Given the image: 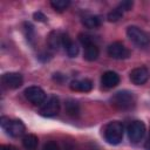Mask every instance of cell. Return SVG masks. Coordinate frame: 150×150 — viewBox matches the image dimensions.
<instances>
[{
  "mask_svg": "<svg viewBox=\"0 0 150 150\" xmlns=\"http://www.w3.org/2000/svg\"><path fill=\"white\" fill-rule=\"evenodd\" d=\"M110 102H111L112 107H115L118 110H130L135 107L136 98H135V95L132 91L120 90L111 96Z\"/></svg>",
  "mask_w": 150,
  "mask_h": 150,
  "instance_id": "cell-1",
  "label": "cell"
},
{
  "mask_svg": "<svg viewBox=\"0 0 150 150\" xmlns=\"http://www.w3.org/2000/svg\"><path fill=\"white\" fill-rule=\"evenodd\" d=\"M123 134H124V127L118 121L109 122L103 130L104 139L111 145H116V144L121 143V141L123 138Z\"/></svg>",
  "mask_w": 150,
  "mask_h": 150,
  "instance_id": "cell-2",
  "label": "cell"
},
{
  "mask_svg": "<svg viewBox=\"0 0 150 150\" xmlns=\"http://www.w3.org/2000/svg\"><path fill=\"white\" fill-rule=\"evenodd\" d=\"M0 125L11 137H20L25 134V124L20 120H9L6 116L0 117Z\"/></svg>",
  "mask_w": 150,
  "mask_h": 150,
  "instance_id": "cell-3",
  "label": "cell"
},
{
  "mask_svg": "<svg viewBox=\"0 0 150 150\" xmlns=\"http://www.w3.org/2000/svg\"><path fill=\"white\" fill-rule=\"evenodd\" d=\"M127 35L129 40L139 48H144L150 45V35L137 26H129L127 28Z\"/></svg>",
  "mask_w": 150,
  "mask_h": 150,
  "instance_id": "cell-4",
  "label": "cell"
},
{
  "mask_svg": "<svg viewBox=\"0 0 150 150\" xmlns=\"http://www.w3.org/2000/svg\"><path fill=\"white\" fill-rule=\"evenodd\" d=\"M128 132V137L130 139L131 143H138L143 139L144 135H145V124L142 121H132L127 129Z\"/></svg>",
  "mask_w": 150,
  "mask_h": 150,
  "instance_id": "cell-5",
  "label": "cell"
},
{
  "mask_svg": "<svg viewBox=\"0 0 150 150\" xmlns=\"http://www.w3.org/2000/svg\"><path fill=\"white\" fill-rule=\"evenodd\" d=\"M23 94H25L26 98L35 105H42L46 102V93L42 88H40L38 86H30V87L26 88Z\"/></svg>",
  "mask_w": 150,
  "mask_h": 150,
  "instance_id": "cell-6",
  "label": "cell"
},
{
  "mask_svg": "<svg viewBox=\"0 0 150 150\" xmlns=\"http://www.w3.org/2000/svg\"><path fill=\"white\" fill-rule=\"evenodd\" d=\"M107 53L110 57L116 59V60H124V59H128L130 56L129 49L120 41L110 43L107 48Z\"/></svg>",
  "mask_w": 150,
  "mask_h": 150,
  "instance_id": "cell-7",
  "label": "cell"
},
{
  "mask_svg": "<svg viewBox=\"0 0 150 150\" xmlns=\"http://www.w3.org/2000/svg\"><path fill=\"white\" fill-rule=\"evenodd\" d=\"M60 111V101L56 96H50L40 108V115L45 117L56 116Z\"/></svg>",
  "mask_w": 150,
  "mask_h": 150,
  "instance_id": "cell-8",
  "label": "cell"
},
{
  "mask_svg": "<svg viewBox=\"0 0 150 150\" xmlns=\"http://www.w3.org/2000/svg\"><path fill=\"white\" fill-rule=\"evenodd\" d=\"M1 82L8 89H16L21 87L23 77L20 73H6L1 76Z\"/></svg>",
  "mask_w": 150,
  "mask_h": 150,
  "instance_id": "cell-9",
  "label": "cell"
},
{
  "mask_svg": "<svg viewBox=\"0 0 150 150\" xmlns=\"http://www.w3.org/2000/svg\"><path fill=\"white\" fill-rule=\"evenodd\" d=\"M150 77V73L145 67H138L130 71V81L136 86L144 84Z\"/></svg>",
  "mask_w": 150,
  "mask_h": 150,
  "instance_id": "cell-10",
  "label": "cell"
},
{
  "mask_svg": "<svg viewBox=\"0 0 150 150\" xmlns=\"http://www.w3.org/2000/svg\"><path fill=\"white\" fill-rule=\"evenodd\" d=\"M101 83L104 88H114L116 87L118 83H120V75L116 73V71H112V70H108L105 73L102 74L101 76Z\"/></svg>",
  "mask_w": 150,
  "mask_h": 150,
  "instance_id": "cell-11",
  "label": "cell"
},
{
  "mask_svg": "<svg viewBox=\"0 0 150 150\" xmlns=\"http://www.w3.org/2000/svg\"><path fill=\"white\" fill-rule=\"evenodd\" d=\"M70 89L74 91H82V93H88L93 89V82L88 79L83 80H74L69 84Z\"/></svg>",
  "mask_w": 150,
  "mask_h": 150,
  "instance_id": "cell-12",
  "label": "cell"
},
{
  "mask_svg": "<svg viewBox=\"0 0 150 150\" xmlns=\"http://www.w3.org/2000/svg\"><path fill=\"white\" fill-rule=\"evenodd\" d=\"M82 23L84 27L87 28H97L101 26V18L98 15H94V14H86L82 18Z\"/></svg>",
  "mask_w": 150,
  "mask_h": 150,
  "instance_id": "cell-13",
  "label": "cell"
},
{
  "mask_svg": "<svg viewBox=\"0 0 150 150\" xmlns=\"http://www.w3.org/2000/svg\"><path fill=\"white\" fill-rule=\"evenodd\" d=\"M98 55H100V49H98V47H97L95 43H91V45L84 47L83 57H84L87 61H89V62L95 61V60H97Z\"/></svg>",
  "mask_w": 150,
  "mask_h": 150,
  "instance_id": "cell-14",
  "label": "cell"
},
{
  "mask_svg": "<svg viewBox=\"0 0 150 150\" xmlns=\"http://www.w3.org/2000/svg\"><path fill=\"white\" fill-rule=\"evenodd\" d=\"M48 46L54 49V50H57L60 46H62V33L61 32H52L48 36Z\"/></svg>",
  "mask_w": 150,
  "mask_h": 150,
  "instance_id": "cell-15",
  "label": "cell"
},
{
  "mask_svg": "<svg viewBox=\"0 0 150 150\" xmlns=\"http://www.w3.org/2000/svg\"><path fill=\"white\" fill-rule=\"evenodd\" d=\"M64 108H66V112L70 116L77 117L80 115V104L77 103V101H75L73 98H69L66 101Z\"/></svg>",
  "mask_w": 150,
  "mask_h": 150,
  "instance_id": "cell-16",
  "label": "cell"
},
{
  "mask_svg": "<svg viewBox=\"0 0 150 150\" xmlns=\"http://www.w3.org/2000/svg\"><path fill=\"white\" fill-rule=\"evenodd\" d=\"M38 143H39V138L35 135H33V134L25 135L23 138H22V145L27 150H34V149H36Z\"/></svg>",
  "mask_w": 150,
  "mask_h": 150,
  "instance_id": "cell-17",
  "label": "cell"
},
{
  "mask_svg": "<svg viewBox=\"0 0 150 150\" xmlns=\"http://www.w3.org/2000/svg\"><path fill=\"white\" fill-rule=\"evenodd\" d=\"M23 29H25V34H26V38H27L28 42L32 43V45H34V40H35V29H34V26L30 22L26 21L23 23Z\"/></svg>",
  "mask_w": 150,
  "mask_h": 150,
  "instance_id": "cell-18",
  "label": "cell"
},
{
  "mask_svg": "<svg viewBox=\"0 0 150 150\" xmlns=\"http://www.w3.org/2000/svg\"><path fill=\"white\" fill-rule=\"evenodd\" d=\"M70 5L69 0H52L50 1V6L57 11V12H63L64 9H67Z\"/></svg>",
  "mask_w": 150,
  "mask_h": 150,
  "instance_id": "cell-19",
  "label": "cell"
},
{
  "mask_svg": "<svg viewBox=\"0 0 150 150\" xmlns=\"http://www.w3.org/2000/svg\"><path fill=\"white\" fill-rule=\"evenodd\" d=\"M122 16H123V13L116 7V8L112 9L110 13H108L107 19H108V21H110V22H116V21H118Z\"/></svg>",
  "mask_w": 150,
  "mask_h": 150,
  "instance_id": "cell-20",
  "label": "cell"
},
{
  "mask_svg": "<svg viewBox=\"0 0 150 150\" xmlns=\"http://www.w3.org/2000/svg\"><path fill=\"white\" fill-rule=\"evenodd\" d=\"M64 49H66V52H67V54H68L69 57H75V56H77V54H79V47H77L76 43L73 42V41H71Z\"/></svg>",
  "mask_w": 150,
  "mask_h": 150,
  "instance_id": "cell-21",
  "label": "cell"
},
{
  "mask_svg": "<svg viewBox=\"0 0 150 150\" xmlns=\"http://www.w3.org/2000/svg\"><path fill=\"white\" fill-rule=\"evenodd\" d=\"M79 40H80V42H81V45L83 47H87V46L94 43L93 38L90 35H88V34H84V33H80L79 34Z\"/></svg>",
  "mask_w": 150,
  "mask_h": 150,
  "instance_id": "cell-22",
  "label": "cell"
},
{
  "mask_svg": "<svg viewBox=\"0 0 150 150\" xmlns=\"http://www.w3.org/2000/svg\"><path fill=\"white\" fill-rule=\"evenodd\" d=\"M132 6H134V2H132V1H130V0H124V1H121V2L118 4L117 8H118L122 13H124V12L130 11V9L132 8Z\"/></svg>",
  "mask_w": 150,
  "mask_h": 150,
  "instance_id": "cell-23",
  "label": "cell"
},
{
  "mask_svg": "<svg viewBox=\"0 0 150 150\" xmlns=\"http://www.w3.org/2000/svg\"><path fill=\"white\" fill-rule=\"evenodd\" d=\"M42 150H60V148H59V145L55 142L50 141V142H47L43 145V149Z\"/></svg>",
  "mask_w": 150,
  "mask_h": 150,
  "instance_id": "cell-24",
  "label": "cell"
},
{
  "mask_svg": "<svg viewBox=\"0 0 150 150\" xmlns=\"http://www.w3.org/2000/svg\"><path fill=\"white\" fill-rule=\"evenodd\" d=\"M33 18H34L36 21H40V22H45V21L47 20L46 15H45L43 13H41V12H35V13L33 14Z\"/></svg>",
  "mask_w": 150,
  "mask_h": 150,
  "instance_id": "cell-25",
  "label": "cell"
},
{
  "mask_svg": "<svg viewBox=\"0 0 150 150\" xmlns=\"http://www.w3.org/2000/svg\"><path fill=\"white\" fill-rule=\"evenodd\" d=\"M0 150H18V149L15 146H13V145H1Z\"/></svg>",
  "mask_w": 150,
  "mask_h": 150,
  "instance_id": "cell-26",
  "label": "cell"
},
{
  "mask_svg": "<svg viewBox=\"0 0 150 150\" xmlns=\"http://www.w3.org/2000/svg\"><path fill=\"white\" fill-rule=\"evenodd\" d=\"M144 148H145V150H150V135H149V138H148V141L145 142V145H144Z\"/></svg>",
  "mask_w": 150,
  "mask_h": 150,
  "instance_id": "cell-27",
  "label": "cell"
}]
</instances>
